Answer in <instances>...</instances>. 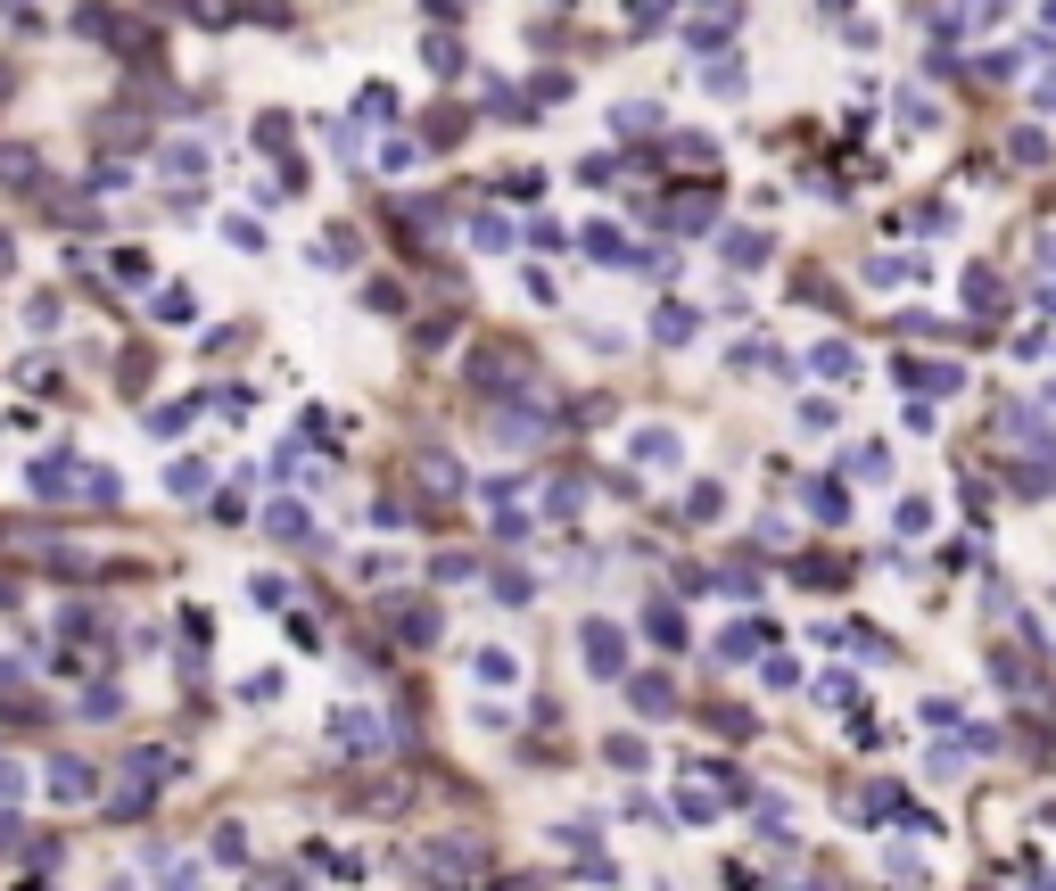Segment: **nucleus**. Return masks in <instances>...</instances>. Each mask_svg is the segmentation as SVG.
Instances as JSON below:
<instances>
[{
	"instance_id": "1",
	"label": "nucleus",
	"mask_w": 1056,
	"mask_h": 891,
	"mask_svg": "<svg viewBox=\"0 0 1056 891\" xmlns=\"http://www.w3.org/2000/svg\"><path fill=\"white\" fill-rule=\"evenodd\" d=\"M578 644H586L594 677H619V668H628V635H619L612 619H586V635H578Z\"/></svg>"
},
{
	"instance_id": "2",
	"label": "nucleus",
	"mask_w": 1056,
	"mask_h": 891,
	"mask_svg": "<svg viewBox=\"0 0 1056 891\" xmlns=\"http://www.w3.org/2000/svg\"><path fill=\"white\" fill-rule=\"evenodd\" d=\"M83 479H92V471L67 463V454H41V463H25V487H34V496H67V487H83Z\"/></svg>"
},
{
	"instance_id": "3",
	"label": "nucleus",
	"mask_w": 1056,
	"mask_h": 891,
	"mask_svg": "<svg viewBox=\"0 0 1056 891\" xmlns=\"http://www.w3.org/2000/svg\"><path fill=\"white\" fill-rule=\"evenodd\" d=\"M693 331H702V314H693V306H661V314H652V338H661V347H686Z\"/></svg>"
},
{
	"instance_id": "4",
	"label": "nucleus",
	"mask_w": 1056,
	"mask_h": 891,
	"mask_svg": "<svg viewBox=\"0 0 1056 891\" xmlns=\"http://www.w3.org/2000/svg\"><path fill=\"white\" fill-rule=\"evenodd\" d=\"M339 742L347 751H380V718L371 710H339Z\"/></svg>"
},
{
	"instance_id": "5",
	"label": "nucleus",
	"mask_w": 1056,
	"mask_h": 891,
	"mask_svg": "<svg viewBox=\"0 0 1056 891\" xmlns=\"http://www.w3.org/2000/svg\"><path fill=\"white\" fill-rule=\"evenodd\" d=\"M900 380H916L925 396H949V389H965V380H958L949 364H900Z\"/></svg>"
},
{
	"instance_id": "6",
	"label": "nucleus",
	"mask_w": 1056,
	"mask_h": 891,
	"mask_svg": "<svg viewBox=\"0 0 1056 891\" xmlns=\"http://www.w3.org/2000/svg\"><path fill=\"white\" fill-rule=\"evenodd\" d=\"M50 793L58 800H92V768H83V760H58L50 768Z\"/></svg>"
},
{
	"instance_id": "7",
	"label": "nucleus",
	"mask_w": 1056,
	"mask_h": 891,
	"mask_svg": "<svg viewBox=\"0 0 1056 891\" xmlns=\"http://www.w3.org/2000/svg\"><path fill=\"white\" fill-rule=\"evenodd\" d=\"M636 463H677V429H636Z\"/></svg>"
},
{
	"instance_id": "8",
	"label": "nucleus",
	"mask_w": 1056,
	"mask_h": 891,
	"mask_svg": "<svg viewBox=\"0 0 1056 891\" xmlns=\"http://www.w3.org/2000/svg\"><path fill=\"white\" fill-rule=\"evenodd\" d=\"M429 851H438V867H446V875H479V867H487L479 842H429Z\"/></svg>"
},
{
	"instance_id": "9",
	"label": "nucleus",
	"mask_w": 1056,
	"mask_h": 891,
	"mask_svg": "<svg viewBox=\"0 0 1056 891\" xmlns=\"http://www.w3.org/2000/svg\"><path fill=\"white\" fill-rule=\"evenodd\" d=\"M710 223H719V199H710V190L677 199V231H710Z\"/></svg>"
},
{
	"instance_id": "10",
	"label": "nucleus",
	"mask_w": 1056,
	"mask_h": 891,
	"mask_svg": "<svg viewBox=\"0 0 1056 891\" xmlns=\"http://www.w3.org/2000/svg\"><path fill=\"white\" fill-rule=\"evenodd\" d=\"M760 257H768V240H760V231H726V264H735V273H751Z\"/></svg>"
},
{
	"instance_id": "11",
	"label": "nucleus",
	"mask_w": 1056,
	"mask_h": 891,
	"mask_svg": "<svg viewBox=\"0 0 1056 891\" xmlns=\"http://www.w3.org/2000/svg\"><path fill=\"white\" fill-rule=\"evenodd\" d=\"M34 174H41V157H34V148H17V141L0 148V182H34Z\"/></svg>"
},
{
	"instance_id": "12",
	"label": "nucleus",
	"mask_w": 1056,
	"mask_h": 891,
	"mask_svg": "<svg viewBox=\"0 0 1056 891\" xmlns=\"http://www.w3.org/2000/svg\"><path fill=\"white\" fill-rule=\"evenodd\" d=\"M273 537H297V545L315 537V520H306V503H273Z\"/></svg>"
},
{
	"instance_id": "13",
	"label": "nucleus",
	"mask_w": 1056,
	"mask_h": 891,
	"mask_svg": "<svg viewBox=\"0 0 1056 891\" xmlns=\"http://www.w3.org/2000/svg\"><path fill=\"white\" fill-rule=\"evenodd\" d=\"M479 677H487V686H512V677H520V661H512L503 644H487V652H479Z\"/></svg>"
},
{
	"instance_id": "14",
	"label": "nucleus",
	"mask_w": 1056,
	"mask_h": 891,
	"mask_svg": "<svg viewBox=\"0 0 1056 891\" xmlns=\"http://www.w3.org/2000/svg\"><path fill=\"white\" fill-rule=\"evenodd\" d=\"M422 479H429V487H438V496H454V487H463V471L446 463V454H422Z\"/></svg>"
},
{
	"instance_id": "15",
	"label": "nucleus",
	"mask_w": 1056,
	"mask_h": 891,
	"mask_svg": "<svg viewBox=\"0 0 1056 891\" xmlns=\"http://www.w3.org/2000/svg\"><path fill=\"white\" fill-rule=\"evenodd\" d=\"M668 17V0H628V34H652Z\"/></svg>"
},
{
	"instance_id": "16",
	"label": "nucleus",
	"mask_w": 1056,
	"mask_h": 891,
	"mask_svg": "<svg viewBox=\"0 0 1056 891\" xmlns=\"http://www.w3.org/2000/svg\"><path fill=\"white\" fill-rule=\"evenodd\" d=\"M396 628H405V644H438V611H405Z\"/></svg>"
},
{
	"instance_id": "17",
	"label": "nucleus",
	"mask_w": 1056,
	"mask_h": 891,
	"mask_svg": "<svg viewBox=\"0 0 1056 891\" xmlns=\"http://www.w3.org/2000/svg\"><path fill=\"white\" fill-rule=\"evenodd\" d=\"M809 503H817V520H842V487L817 479V487H809Z\"/></svg>"
},
{
	"instance_id": "18",
	"label": "nucleus",
	"mask_w": 1056,
	"mask_h": 891,
	"mask_svg": "<svg viewBox=\"0 0 1056 891\" xmlns=\"http://www.w3.org/2000/svg\"><path fill=\"white\" fill-rule=\"evenodd\" d=\"M686 41H693V50H719V41H726V17H710V25H686Z\"/></svg>"
},
{
	"instance_id": "19",
	"label": "nucleus",
	"mask_w": 1056,
	"mask_h": 891,
	"mask_svg": "<svg viewBox=\"0 0 1056 891\" xmlns=\"http://www.w3.org/2000/svg\"><path fill=\"white\" fill-rule=\"evenodd\" d=\"M422 58H429V67H438V74H454V58H463V50H454V41L438 34V41H422Z\"/></svg>"
},
{
	"instance_id": "20",
	"label": "nucleus",
	"mask_w": 1056,
	"mask_h": 891,
	"mask_svg": "<svg viewBox=\"0 0 1056 891\" xmlns=\"http://www.w3.org/2000/svg\"><path fill=\"white\" fill-rule=\"evenodd\" d=\"M157 322H190V289H166V297H157Z\"/></svg>"
},
{
	"instance_id": "21",
	"label": "nucleus",
	"mask_w": 1056,
	"mask_h": 891,
	"mask_svg": "<svg viewBox=\"0 0 1056 891\" xmlns=\"http://www.w3.org/2000/svg\"><path fill=\"white\" fill-rule=\"evenodd\" d=\"M628 693H636V702H644V710H668V686H661V677H636Z\"/></svg>"
},
{
	"instance_id": "22",
	"label": "nucleus",
	"mask_w": 1056,
	"mask_h": 891,
	"mask_svg": "<svg viewBox=\"0 0 1056 891\" xmlns=\"http://www.w3.org/2000/svg\"><path fill=\"white\" fill-rule=\"evenodd\" d=\"M1016 0H965V17H1007Z\"/></svg>"
},
{
	"instance_id": "23",
	"label": "nucleus",
	"mask_w": 1056,
	"mask_h": 891,
	"mask_svg": "<svg viewBox=\"0 0 1056 891\" xmlns=\"http://www.w3.org/2000/svg\"><path fill=\"white\" fill-rule=\"evenodd\" d=\"M1032 99H1040V108H1056V74H1040V83H1032Z\"/></svg>"
},
{
	"instance_id": "24",
	"label": "nucleus",
	"mask_w": 1056,
	"mask_h": 891,
	"mask_svg": "<svg viewBox=\"0 0 1056 891\" xmlns=\"http://www.w3.org/2000/svg\"><path fill=\"white\" fill-rule=\"evenodd\" d=\"M1040 264H1048V273H1056V231H1048V240H1040Z\"/></svg>"
},
{
	"instance_id": "25",
	"label": "nucleus",
	"mask_w": 1056,
	"mask_h": 891,
	"mask_svg": "<svg viewBox=\"0 0 1056 891\" xmlns=\"http://www.w3.org/2000/svg\"><path fill=\"white\" fill-rule=\"evenodd\" d=\"M826 9H834V17H842V9H851V0H826Z\"/></svg>"
},
{
	"instance_id": "26",
	"label": "nucleus",
	"mask_w": 1056,
	"mask_h": 891,
	"mask_svg": "<svg viewBox=\"0 0 1056 891\" xmlns=\"http://www.w3.org/2000/svg\"><path fill=\"white\" fill-rule=\"evenodd\" d=\"M0 273H9V240H0Z\"/></svg>"
},
{
	"instance_id": "27",
	"label": "nucleus",
	"mask_w": 1056,
	"mask_h": 891,
	"mask_svg": "<svg viewBox=\"0 0 1056 891\" xmlns=\"http://www.w3.org/2000/svg\"><path fill=\"white\" fill-rule=\"evenodd\" d=\"M1048 25H1056V0H1048Z\"/></svg>"
}]
</instances>
